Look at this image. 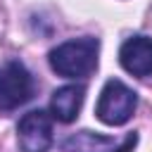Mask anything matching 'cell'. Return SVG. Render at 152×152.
Instances as JSON below:
<instances>
[{
    "instance_id": "cell-1",
    "label": "cell",
    "mask_w": 152,
    "mask_h": 152,
    "mask_svg": "<svg viewBox=\"0 0 152 152\" xmlns=\"http://www.w3.org/2000/svg\"><path fill=\"white\" fill-rule=\"evenodd\" d=\"M97 52H100V40L93 36H83V38L64 40L57 48H52L48 62L57 76L86 78L97 69Z\"/></svg>"
},
{
    "instance_id": "cell-2",
    "label": "cell",
    "mask_w": 152,
    "mask_h": 152,
    "mask_svg": "<svg viewBox=\"0 0 152 152\" xmlns=\"http://www.w3.org/2000/svg\"><path fill=\"white\" fill-rule=\"evenodd\" d=\"M138 107V95L119 78H109L97 97L95 104V116L104 126H124Z\"/></svg>"
},
{
    "instance_id": "cell-3",
    "label": "cell",
    "mask_w": 152,
    "mask_h": 152,
    "mask_svg": "<svg viewBox=\"0 0 152 152\" xmlns=\"http://www.w3.org/2000/svg\"><path fill=\"white\" fill-rule=\"evenodd\" d=\"M33 95V78L19 59H10L0 66V109L12 112L28 102Z\"/></svg>"
},
{
    "instance_id": "cell-4",
    "label": "cell",
    "mask_w": 152,
    "mask_h": 152,
    "mask_svg": "<svg viewBox=\"0 0 152 152\" xmlns=\"http://www.w3.org/2000/svg\"><path fill=\"white\" fill-rule=\"evenodd\" d=\"M17 140L21 152H48L52 147V114L45 109L26 112L17 124Z\"/></svg>"
},
{
    "instance_id": "cell-5",
    "label": "cell",
    "mask_w": 152,
    "mask_h": 152,
    "mask_svg": "<svg viewBox=\"0 0 152 152\" xmlns=\"http://www.w3.org/2000/svg\"><path fill=\"white\" fill-rule=\"evenodd\" d=\"M121 66L133 76H152V38L150 36H131L119 48Z\"/></svg>"
},
{
    "instance_id": "cell-6",
    "label": "cell",
    "mask_w": 152,
    "mask_h": 152,
    "mask_svg": "<svg viewBox=\"0 0 152 152\" xmlns=\"http://www.w3.org/2000/svg\"><path fill=\"white\" fill-rule=\"evenodd\" d=\"M83 97H86V88L83 86H76V83H69V86H62L52 93L50 97V114L52 119L62 121V124H71L81 107H83Z\"/></svg>"
},
{
    "instance_id": "cell-7",
    "label": "cell",
    "mask_w": 152,
    "mask_h": 152,
    "mask_svg": "<svg viewBox=\"0 0 152 152\" xmlns=\"http://www.w3.org/2000/svg\"><path fill=\"white\" fill-rule=\"evenodd\" d=\"M112 147H114L112 135H102L93 131H78L62 140L64 152H109Z\"/></svg>"
},
{
    "instance_id": "cell-8",
    "label": "cell",
    "mask_w": 152,
    "mask_h": 152,
    "mask_svg": "<svg viewBox=\"0 0 152 152\" xmlns=\"http://www.w3.org/2000/svg\"><path fill=\"white\" fill-rule=\"evenodd\" d=\"M135 145H138V133H128V135H126V140H124L116 150L112 147L109 152H133V147H135Z\"/></svg>"
}]
</instances>
